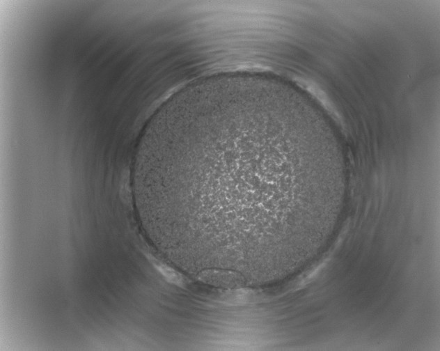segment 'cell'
<instances>
[{
	"label": "cell",
	"mask_w": 440,
	"mask_h": 351,
	"mask_svg": "<svg viewBox=\"0 0 440 351\" xmlns=\"http://www.w3.org/2000/svg\"><path fill=\"white\" fill-rule=\"evenodd\" d=\"M270 109L241 98L210 101L146 138L136 179L184 243L202 254L270 255L286 194L325 180L280 152Z\"/></svg>",
	"instance_id": "obj_1"
},
{
	"label": "cell",
	"mask_w": 440,
	"mask_h": 351,
	"mask_svg": "<svg viewBox=\"0 0 440 351\" xmlns=\"http://www.w3.org/2000/svg\"><path fill=\"white\" fill-rule=\"evenodd\" d=\"M150 260L152 262V265L159 272H160L167 281L177 286H182L183 279L178 272L154 258H150Z\"/></svg>",
	"instance_id": "obj_2"
}]
</instances>
